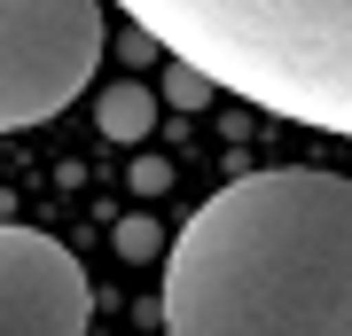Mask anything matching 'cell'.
<instances>
[{
	"label": "cell",
	"mask_w": 352,
	"mask_h": 336,
	"mask_svg": "<svg viewBox=\"0 0 352 336\" xmlns=\"http://www.w3.org/2000/svg\"><path fill=\"white\" fill-rule=\"evenodd\" d=\"M133 32L204 87L352 141V0H149Z\"/></svg>",
	"instance_id": "obj_2"
},
{
	"label": "cell",
	"mask_w": 352,
	"mask_h": 336,
	"mask_svg": "<svg viewBox=\"0 0 352 336\" xmlns=\"http://www.w3.org/2000/svg\"><path fill=\"white\" fill-rule=\"evenodd\" d=\"M164 94H173V102H204L212 87H204V78L188 71V63H173V71H164Z\"/></svg>",
	"instance_id": "obj_6"
},
{
	"label": "cell",
	"mask_w": 352,
	"mask_h": 336,
	"mask_svg": "<svg viewBox=\"0 0 352 336\" xmlns=\"http://www.w3.org/2000/svg\"><path fill=\"white\" fill-rule=\"evenodd\" d=\"M94 289L55 235L0 219V336H87Z\"/></svg>",
	"instance_id": "obj_4"
},
{
	"label": "cell",
	"mask_w": 352,
	"mask_h": 336,
	"mask_svg": "<svg viewBox=\"0 0 352 336\" xmlns=\"http://www.w3.org/2000/svg\"><path fill=\"white\" fill-rule=\"evenodd\" d=\"M164 336H352V180L266 164L164 250Z\"/></svg>",
	"instance_id": "obj_1"
},
{
	"label": "cell",
	"mask_w": 352,
	"mask_h": 336,
	"mask_svg": "<svg viewBox=\"0 0 352 336\" xmlns=\"http://www.w3.org/2000/svg\"><path fill=\"white\" fill-rule=\"evenodd\" d=\"M94 117H102V133H110V141H149V133H157V94L141 87V78H126V87H102Z\"/></svg>",
	"instance_id": "obj_5"
},
{
	"label": "cell",
	"mask_w": 352,
	"mask_h": 336,
	"mask_svg": "<svg viewBox=\"0 0 352 336\" xmlns=\"http://www.w3.org/2000/svg\"><path fill=\"white\" fill-rule=\"evenodd\" d=\"M110 16L94 0H0V133L47 125L94 87Z\"/></svg>",
	"instance_id": "obj_3"
},
{
	"label": "cell",
	"mask_w": 352,
	"mask_h": 336,
	"mask_svg": "<svg viewBox=\"0 0 352 336\" xmlns=\"http://www.w3.org/2000/svg\"><path fill=\"white\" fill-rule=\"evenodd\" d=\"M118 250H126V258H149V250H157V227L149 219H126V227H118Z\"/></svg>",
	"instance_id": "obj_7"
}]
</instances>
